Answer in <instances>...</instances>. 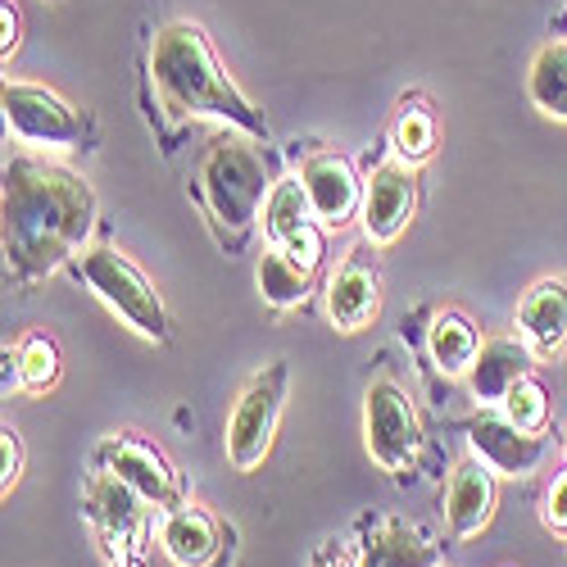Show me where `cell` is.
I'll return each instance as SVG.
<instances>
[{
	"label": "cell",
	"instance_id": "10",
	"mask_svg": "<svg viewBox=\"0 0 567 567\" xmlns=\"http://www.w3.org/2000/svg\"><path fill=\"white\" fill-rule=\"evenodd\" d=\"M417 205V186L404 164H377L363 186V236L372 246H391L409 227Z\"/></svg>",
	"mask_w": 567,
	"mask_h": 567
},
{
	"label": "cell",
	"instance_id": "16",
	"mask_svg": "<svg viewBox=\"0 0 567 567\" xmlns=\"http://www.w3.org/2000/svg\"><path fill=\"white\" fill-rule=\"evenodd\" d=\"M517 327L523 341L540 354H554L567 346V277H545L517 305Z\"/></svg>",
	"mask_w": 567,
	"mask_h": 567
},
{
	"label": "cell",
	"instance_id": "24",
	"mask_svg": "<svg viewBox=\"0 0 567 567\" xmlns=\"http://www.w3.org/2000/svg\"><path fill=\"white\" fill-rule=\"evenodd\" d=\"M504 413H508V422H517V427L532 432V436L545 432V422H549V395H545V386L536 382L532 372L504 395Z\"/></svg>",
	"mask_w": 567,
	"mask_h": 567
},
{
	"label": "cell",
	"instance_id": "11",
	"mask_svg": "<svg viewBox=\"0 0 567 567\" xmlns=\"http://www.w3.org/2000/svg\"><path fill=\"white\" fill-rule=\"evenodd\" d=\"M467 441L477 450V458L491 472H504V477H532L545 458V441L508 422V413H482L467 427Z\"/></svg>",
	"mask_w": 567,
	"mask_h": 567
},
{
	"label": "cell",
	"instance_id": "18",
	"mask_svg": "<svg viewBox=\"0 0 567 567\" xmlns=\"http://www.w3.org/2000/svg\"><path fill=\"white\" fill-rule=\"evenodd\" d=\"M359 567H441V563L417 527L400 523V517H382V523H372L363 540Z\"/></svg>",
	"mask_w": 567,
	"mask_h": 567
},
{
	"label": "cell",
	"instance_id": "21",
	"mask_svg": "<svg viewBox=\"0 0 567 567\" xmlns=\"http://www.w3.org/2000/svg\"><path fill=\"white\" fill-rule=\"evenodd\" d=\"M309 281H313V268H305L300 259H291L281 246H272L264 259H259V291L272 309H291L309 296Z\"/></svg>",
	"mask_w": 567,
	"mask_h": 567
},
{
	"label": "cell",
	"instance_id": "2",
	"mask_svg": "<svg viewBox=\"0 0 567 567\" xmlns=\"http://www.w3.org/2000/svg\"><path fill=\"white\" fill-rule=\"evenodd\" d=\"M151 73H155V86L173 114L218 118V123H231L250 136H268L264 114L246 101V91L218 69L205 28H196V23L159 28L155 45H151Z\"/></svg>",
	"mask_w": 567,
	"mask_h": 567
},
{
	"label": "cell",
	"instance_id": "23",
	"mask_svg": "<svg viewBox=\"0 0 567 567\" xmlns=\"http://www.w3.org/2000/svg\"><path fill=\"white\" fill-rule=\"evenodd\" d=\"M14 377H19V386L41 395V391H51L60 382V350L51 337H28L14 354Z\"/></svg>",
	"mask_w": 567,
	"mask_h": 567
},
{
	"label": "cell",
	"instance_id": "13",
	"mask_svg": "<svg viewBox=\"0 0 567 567\" xmlns=\"http://www.w3.org/2000/svg\"><path fill=\"white\" fill-rule=\"evenodd\" d=\"M382 309V291H377V268L368 255H350L332 281H327V318L337 332H363V327Z\"/></svg>",
	"mask_w": 567,
	"mask_h": 567
},
{
	"label": "cell",
	"instance_id": "9",
	"mask_svg": "<svg viewBox=\"0 0 567 567\" xmlns=\"http://www.w3.org/2000/svg\"><path fill=\"white\" fill-rule=\"evenodd\" d=\"M96 463H101V472H110V477H118L123 486H132L146 504L182 508V482L155 445L136 441V436H110V441H101Z\"/></svg>",
	"mask_w": 567,
	"mask_h": 567
},
{
	"label": "cell",
	"instance_id": "25",
	"mask_svg": "<svg viewBox=\"0 0 567 567\" xmlns=\"http://www.w3.org/2000/svg\"><path fill=\"white\" fill-rule=\"evenodd\" d=\"M436 146V123L427 110H404L400 123H395V155L417 164V159H427Z\"/></svg>",
	"mask_w": 567,
	"mask_h": 567
},
{
	"label": "cell",
	"instance_id": "22",
	"mask_svg": "<svg viewBox=\"0 0 567 567\" xmlns=\"http://www.w3.org/2000/svg\"><path fill=\"white\" fill-rule=\"evenodd\" d=\"M309 218H313V205H309L305 182H300V177L272 182L268 205H264V231H268V241L281 246V241H287V236H296Z\"/></svg>",
	"mask_w": 567,
	"mask_h": 567
},
{
	"label": "cell",
	"instance_id": "28",
	"mask_svg": "<svg viewBox=\"0 0 567 567\" xmlns=\"http://www.w3.org/2000/svg\"><path fill=\"white\" fill-rule=\"evenodd\" d=\"M545 527L554 536H567V472H558L549 495H545Z\"/></svg>",
	"mask_w": 567,
	"mask_h": 567
},
{
	"label": "cell",
	"instance_id": "19",
	"mask_svg": "<svg viewBox=\"0 0 567 567\" xmlns=\"http://www.w3.org/2000/svg\"><path fill=\"white\" fill-rule=\"evenodd\" d=\"M527 96L545 118L567 123V45L563 41H549L536 51L527 69Z\"/></svg>",
	"mask_w": 567,
	"mask_h": 567
},
{
	"label": "cell",
	"instance_id": "12",
	"mask_svg": "<svg viewBox=\"0 0 567 567\" xmlns=\"http://www.w3.org/2000/svg\"><path fill=\"white\" fill-rule=\"evenodd\" d=\"M300 182L309 192L313 218L322 227H346L363 205V182L346 155H313L300 168Z\"/></svg>",
	"mask_w": 567,
	"mask_h": 567
},
{
	"label": "cell",
	"instance_id": "5",
	"mask_svg": "<svg viewBox=\"0 0 567 567\" xmlns=\"http://www.w3.org/2000/svg\"><path fill=\"white\" fill-rule=\"evenodd\" d=\"M281 404H287V363H268L255 382L241 391L227 417V458L236 472H255L277 436Z\"/></svg>",
	"mask_w": 567,
	"mask_h": 567
},
{
	"label": "cell",
	"instance_id": "26",
	"mask_svg": "<svg viewBox=\"0 0 567 567\" xmlns=\"http://www.w3.org/2000/svg\"><path fill=\"white\" fill-rule=\"evenodd\" d=\"M281 250H287L291 259H300L305 268H318V259H322V231H318L313 223H305L296 236H287V241H281Z\"/></svg>",
	"mask_w": 567,
	"mask_h": 567
},
{
	"label": "cell",
	"instance_id": "14",
	"mask_svg": "<svg viewBox=\"0 0 567 567\" xmlns=\"http://www.w3.org/2000/svg\"><path fill=\"white\" fill-rule=\"evenodd\" d=\"M445 517L454 536H482L495 517V472L482 458H467L454 467L445 491Z\"/></svg>",
	"mask_w": 567,
	"mask_h": 567
},
{
	"label": "cell",
	"instance_id": "3",
	"mask_svg": "<svg viewBox=\"0 0 567 567\" xmlns=\"http://www.w3.org/2000/svg\"><path fill=\"white\" fill-rule=\"evenodd\" d=\"M268 155L246 146V141H218L200 164V196L209 214L231 227L246 231L259 218V205H268Z\"/></svg>",
	"mask_w": 567,
	"mask_h": 567
},
{
	"label": "cell",
	"instance_id": "15",
	"mask_svg": "<svg viewBox=\"0 0 567 567\" xmlns=\"http://www.w3.org/2000/svg\"><path fill=\"white\" fill-rule=\"evenodd\" d=\"M159 545L173 558V567H214L223 554V532L205 508H168L159 523Z\"/></svg>",
	"mask_w": 567,
	"mask_h": 567
},
{
	"label": "cell",
	"instance_id": "17",
	"mask_svg": "<svg viewBox=\"0 0 567 567\" xmlns=\"http://www.w3.org/2000/svg\"><path fill=\"white\" fill-rule=\"evenodd\" d=\"M527 372H532V346L495 337V341L482 346L477 363H472V372H467V382H472V395H477L482 404H504V395L523 382Z\"/></svg>",
	"mask_w": 567,
	"mask_h": 567
},
{
	"label": "cell",
	"instance_id": "7",
	"mask_svg": "<svg viewBox=\"0 0 567 567\" xmlns=\"http://www.w3.org/2000/svg\"><path fill=\"white\" fill-rule=\"evenodd\" d=\"M363 441L377 467L404 472L422 450V422L395 382H372L363 404Z\"/></svg>",
	"mask_w": 567,
	"mask_h": 567
},
{
	"label": "cell",
	"instance_id": "4",
	"mask_svg": "<svg viewBox=\"0 0 567 567\" xmlns=\"http://www.w3.org/2000/svg\"><path fill=\"white\" fill-rule=\"evenodd\" d=\"M82 277L86 287L96 291L136 337L146 341H168V309L155 291V281L141 272L132 259H123L118 250L101 246V250H86L82 255Z\"/></svg>",
	"mask_w": 567,
	"mask_h": 567
},
{
	"label": "cell",
	"instance_id": "27",
	"mask_svg": "<svg viewBox=\"0 0 567 567\" xmlns=\"http://www.w3.org/2000/svg\"><path fill=\"white\" fill-rule=\"evenodd\" d=\"M23 477V445H19V432L14 427H6L0 432V486H14Z\"/></svg>",
	"mask_w": 567,
	"mask_h": 567
},
{
	"label": "cell",
	"instance_id": "29",
	"mask_svg": "<svg viewBox=\"0 0 567 567\" xmlns=\"http://www.w3.org/2000/svg\"><path fill=\"white\" fill-rule=\"evenodd\" d=\"M327 567H354V563H346V558H337V563H327Z\"/></svg>",
	"mask_w": 567,
	"mask_h": 567
},
{
	"label": "cell",
	"instance_id": "6",
	"mask_svg": "<svg viewBox=\"0 0 567 567\" xmlns=\"http://www.w3.org/2000/svg\"><path fill=\"white\" fill-rule=\"evenodd\" d=\"M91 527L101 532L105 549L114 554V567H146V499L132 486H123L110 472H96L82 491Z\"/></svg>",
	"mask_w": 567,
	"mask_h": 567
},
{
	"label": "cell",
	"instance_id": "20",
	"mask_svg": "<svg viewBox=\"0 0 567 567\" xmlns=\"http://www.w3.org/2000/svg\"><path fill=\"white\" fill-rule=\"evenodd\" d=\"M427 346H432V359H436V368H441L445 377L472 372V363H477V354H482L477 327H472L463 313H436Z\"/></svg>",
	"mask_w": 567,
	"mask_h": 567
},
{
	"label": "cell",
	"instance_id": "8",
	"mask_svg": "<svg viewBox=\"0 0 567 567\" xmlns=\"http://www.w3.org/2000/svg\"><path fill=\"white\" fill-rule=\"evenodd\" d=\"M6 123L14 127V136L32 141V146H55V151H73L86 136V123L78 118V110L64 96H55V91L32 82H6Z\"/></svg>",
	"mask_w": 567,
	"mask_h": 567
},
{
	"label": "cell",
	"instance_id": "1",
	"mask_svg": "<svg viewBox=\"0 0 567 567\" xmlns=\"http://www.w3.org/2000/svg\"><path fill=\"white\" fill-rule=\"evenodd\" d=\"M6 259L19 277L55 272L96 227V192L73 168L10 159L6 168Z\"/></svg>",
	"mask_w": 567,
	"mask_h": 567
}]
</instances>
